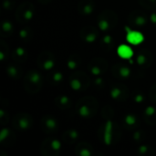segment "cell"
<instances>
[{"label": "cell", "instance_id": "cell-1", "mask_svg": "<svg viewBox=\"0 0 156 156\" xmlns=\"http://www.w3.org/2000/svg\"><path fill=\"white\" fill-rule=\"evenodd\" d=\"M98 138L105 145L111 146L118 144L122 138L121 126L112 120L104 121L98 129Z\"/></svg>", "mask_w": 156, "mask_h": 156}, {"label": "cell", "instance_id": "cell-2", "mask_svg": "<svg viewBox=\"0 0 156 156\" xmlns=\"http://www.w3.org/2000/svg\"><path fill=\"white\" fill-rule=\"evenodd\" d=\"M99 101L93 96H85L81 98L75 106L76 113L84 120L92 119L98 112Z\"/></svg>", "mask_w": 156, "mask_h": 156}, {"label": "cell", "instance_id": "cell-3", "mask_svg": "<svg viewBox=\"0 0 156 156\" xmlns=\"http://www.w3.org/2000/svg\"><path fill=\"white\" fill-rule=\"evenodd\" d=\"M43 84L44 79L42 74L35 69H32L27 71L23 78L24 89L29 94L38 93L41 90Z\"/></svg>", "mask_w": 156, "mask_h": 156}, {"label": "cell", "instance_id": "cell-4", "mask_svg": "<svg viewBox=\"0 0 156 156\" xmlns=\"http://www.w3.org/2000/svg\"><path fill=\"white\" fill-rule=\"evenodd\" d=\"M118 15L111 9L101 11L97 17V27L104 33L111 32L118 24Z\"/></svg>", "mask_w": 156, "mask_h": 156}, {"label": "cell", "instance_id": "cell-5", "mask_svg": "<svg viewBox=\"0 0 156 156\" xmlns=\"http://www.w3.org/2000/svg\"><path fill=\"white\" fill-rule=\"evenodd\" d=\"M69 84L73 90L77 92H82L90 88L91 80L86 72L75 70L69 77Z\"/></svg>", "mask_w": 156, "mask_h": 156}, {"label": "cell", "instance_id": "cell-6", "mask_svg": "<svg viewBox=\"0 0 156 156\" xmlns=\"http://www.w3.org/2000/svg\"><path fill=\"white\" fill-rule=\"evenodd\" d=\"M36 16V8L31 2H23L21 3L15 12L16 19L18 23L26 25L30 22Z\"/></svg>", "mask_w": 156, "mask_h": 156}, {"label": "cell", "instance_id": "cell-7", "mask_svg": "<svg viewBox=\"0 0 156 156\" xmlns=\"http://www.w3.org/2000/svg\"><path fill=\"white\" fill-rule=\"evenodd\" d=\"M62 144L55 137H48L43 140L40 144V154L43 156H58L60 154Z\"/></svg>", "mask_w": 156, "mask_h": 156}, {"label": "cell", "instance_id": "cell-8", "mask_svg": "<svg viewBox=\"0 0 156 156\" xmlns=\"http://www.w3.org/2000/svg\"><path fill=\"white\" fill-rule=\"evenodd\" d=\"M33 117L27 112H18L12 119V127L15 130L24 132L32 128Z\"/></svg>", "mask_w": 156, "mask_h": 156}, {"label": "cell", "instance_id": "cell-9", "mask_svg": "<svg viewBox=\"0 0 156 156\" xmlns=\"http://www.w3.org/2000/svg\"><path fill=\"white\" fill-rule=\"evenodd\" d=\"M37 65L42 70H52L56 65V57L54 53L48 50H44L40 52L37 58Z\"/></svg>", "mask_w": 156, "mask_h": 156}, {"label": "cell", "instance_id": "cell-10", "mask_svg": "<svg viewBox=\"0 0 156 156\" xmlns=\"http://www.w3.org/2000/svg\"><path fill=\"white\" fill-rule=\"evenodd\" d=\"M109 63L108 61L101 57L93 58L88 64V70L90 75L93 77L102 76L108 69Z\"/></svg>", "mask_w": 156, "mask_h": 156}, {"label": "cell", "instance_id": "cell-11", "mask_svg": "<svg viewBox=\"0 0 156 156\" xmlns=\"http://www.w3.org/2000/svg\"><path fill=\"white\" fill-rule=\"evenodd\" d=\"M149 21V16L146 12L143 10H134L131 12L128 16L127 22L130 27L140 28L147 25Z\"/></svg>", "mask_w": 156, "mask_h": 156}, {"label": "cell", "instance_id": "cell-12", "mask_svg": "<svg viewBox=\"0 0 156 156\" xmlns=\"http://www.w3.org/2000/svg\"><path fill=\"white\" fill-rule=\"evenodd\" d=\"M130 90L125 84L112 83L110 88V96L112 99L118 102H122L130 97Z\"/></svg>", "mask_w": 156, "mask_h": 156}, {"label": "cell", "instance_id": "cell-13", "mask_svg": "<svg viewBox=\"0 0 156 156\" xmlns=\"http://www.w3.org/2000/svg\"><path fill=\"white\" fill-rule=\"evenodd\" d=\"M40 127L46 134H55L59 128V123L56 117L51 114H45L40 120Z\"/></svg>", "mask_w": 156, "mask_h": 156}, {"label": "cell", "instance_id": "cell-14", "mask_svg": "<svg viewBox=\"0 0 156 156\" xmlns=\"http://www.w3.org/2000/svg\"><path fill=\"white\" fill-rule=\"evenodd\" d=\"M112 74L118 80H127L132 77V69L124 62H117L111 69Z\"/></svg>", "mask_w": 156, "mask_h": 156}, {"label": "cell", "instance_id": "cell-15", "mask_svg": "<svg viewBox=\"0 0 156 156\" xmlns=\"http://www.w3.org/2000/svg\"><path fill=\"white\" fill-rule=\"evenodd\" d=\"M99 31H101L99 27H96L94 26H86L82 27L80 31V39L85 43L92 44L99 38Z\"/></svg>", "mask_w": 156, "mask_h": 156}, {"label": "cell", "instance_id": "cell-16", "mask_svg": "<svg viewBox=\"0 0 156 156\" xmlns=\"http://www.w3.org/2000/svg\"><path fill=\"white\" fill-rule=\"evenodd\" d=\"M154 62L153 53L146 48L140 49L136 54V63L142 69H148Z\"/></svg>", "mask_w": 156, "mask_h": 156}, {"label": "cell", "instance_id": "cell-17", "mask_svg": "<svg viewBox=\"0 0 156 156\" xmlns=\"http://www.w3.org/2000/svg\"><path fill=\"white\" fill-rule=\"evenodd\" d=\"M16 140V137L14 133V132L9 129L3 127L0 132V144L3 147H11L15 144Z\"/></svg>", "mask_w": 156, "mask_h": 156}, {"label": "cell", "instance_id": "cell-18", "mask_svg": "<svg viewBox=\"0 0 156 156\" xmlns=\"http://www.w3.org/2000/svg\"><path fill=\"white\" fill-rule=\"evenodd\" d=\"M95 7L96 4L94 0H80L78 3L77 10L82 16H89L94 12Z\"/></svg>", "mask_w": 156, "mask_h": 156}, {"label": "cell", "instance_id": "cell-19", "mask_svg": "<svg viewBox=\"0 0 156 156\" xmlns=\"http://www.w3.org/2000/svg\"><path fill=\"white\" fill-rule=\"evenodd\" d=\"M141 120L136 113L130 112L123 117V126L128 131H135L139 128Z\"/></svg>", "mask_w": 156, "mask_h": 156}, {"label": "cell", "instance_id": "cell-20", "mask_svg": "<svg viewBox=\"0 0 156 156\" xmlns=\"http://www.w3.org/2000/svg\"><path fill=\"white\" fill-rule=\"evenodd\" d=\"M74 154L77 156H93L96 154L94 148L88 142H80L76 144Z\"/></svg>", "mask_w": 156, "mask_h": 156}, {"label": "cell", "instance_id": "cell-21", "mask_svg": "<svg viewBox=\"0 0 156 156\" xmlns=\"http://www.w3.org/2000/svg\"><path fill=\"white\" fill-rule=\"evenodd\" d=\"M5 73L12 80H19L23 76V69L18 63L13 61L6 65Z\"/></svg>", "mask_w": 156, "mask_h": 156}, {"label": "cell", "instance_id": "cell-22", "mask_svg": "<svg viewBox=\"0 0 156 156\" xmlns=\"http://www.w3.org/2000/svg\"><path fill=\"white\" fill-rule=\"evenodd\" d=\"M127 33H126V40L133 46H138L142 44L144 40V36L138 30H132L131 28L126 27Z\"/></svg>", "mask_w": 156, "mask_h": 156}, {"label": "cell", "instance_id": "cell-23", "mask_svg": "<svg viewBox=\"0 0 156 156\" xmlns=\"http://www.w3.org/2000/svg\"><path fill=\"white\" fill-rule=\"evenodd\" d=\"M46 80L50 85L58 86L64 81V75L60 70L53 69L52 70L48 71V74L46 75Z\"/></svg>", "mask_w": 156, "mask_h": 156}, {"label": "cell", "instance_id": "cell-24", "mask_svg": "<svg viewBox=\"0 0 156 156\" xmlns=\"http://www.w3.org/2000/svg\"><path fill=\"white\" fill-rule=\"evenodd\" d=\"M13 61L21 64L25 63L28 58V51L23 47H16L11 54Z\"/></svg>", "mask_w": 156, "mask_h": 156}, {"label": "cell", "instance_id": "cell-25", "mask_svg": "<svg viewBox=\"0 0 156 156\" xmlns=\"http://www.w3.org/2000/svg\"><path fill=\"white\" fill-rule=\"evenodd\" d=\"M55 105L59 109V110H62V111H67V110H69L72 105H73V101L72 100L67 96V95H64V94H61V95H58L55 98Z\"/></svg>", "mask_w": 156, "mask_h": 156}, {"label": "cell", "instance_id": "cell-26", "mask_svg": "<svg viewBox=\"0 0 156 156\" xmlns=\"http://www.w3.org/2000/svg\"><path fill=\"white\" fill-rule=\"evenodd\" d=\"M80 140V133L76 129H69L62 134V141L69 145L77 144Z\"/></svg>", "mask_w": 156, "mask_h": 156}, {"label": "cell", "instance_id": "cell-27", "mask_svg": "<svg viewBox=\"0 0 156 156\" xmlns=\"http://www.w3.org/2000/svg\"><path fill=\"white\" fill-rule=\"evenodd\" d=\"M81 63H82V58L78 53H72V54H70L69 56L67 61H66L67 68L69 70H72V71L78 70L79 68L81 66Z\"/></svg>", "mask_w": 156, "mask_h": 156}, {"label": "cell", "instance_id": "cell-28", "mask_svg": "<svg viewBox=\"0 0 156 156\" xmlns=\"http://www.w3.org/2000/svg\"><path fill=\"white\" fill-rule=\"evenodd\" d=\"M144 122L150 125V126H154L156 125V107L153 105L147 106L144 111Z\"/></svg>", "mask_w": 156, "mask_h": 156}, {"label": "cell", "instance_id": "cell-29", "mask_svg": "<svg viewBox=\"0 0 156 156\" xmlns=\"http://www.w3.org/2000/svg\"><path fill=\"white\" fill-rule=\"evenodd\" d=\"M100 46H101V49L104 50L105 52H110L114 48L115 40L112 35L105 33L100 40Z\"/></svg>", "mask_w": 156, "mask_h": 156}, {"label": "cell", "instance_id": "cell-30", "mask_svg": "<svg viewBox=\"0 0 156 156\" xmlns=\"http://www.w3.org/2000/svg\"><path fill=\"white\" fill-rule=\"evenodd\" d=\"M15 32V27L14 24L8 20V19H4L1 22V27H0V36L3 38H6L11 37Z\"/></svg>", "mask_w": 156, "mask_h": 156}, {"label": "cell", "instance_id": "cell-31", "mask_svg": "<svg viewBox=\"0 0 156 156\" xmlns=\"http://www.w3.org/2000/svg\"><path fill=\"white\" fill-rule=\"evenodd\" d=\"M19 39L24 43H29L34 37V31L29 26H24L18 32Z\"/></svg>", "mask_w": 156, "mask_h": 156}, {"label": "cell", "instance_id": "cell-32", "mask_svg": "<svg viewBox=\"0 0 156 156\" xmlns=\"http://www.w3.org/2000/svg\"><path fill=\"white\" fill-rule=\"evenodd\" d=\"M117 54L122 59H131L133 57V50L128 45L122 44L117 48Z\"/></svg>", "mask_w": 156, "mask_h": 156}, {"label": "cell", "instance_id": "cell-33", "mask_svg": "<svg viewBox=\"0 0 156 156\" xmlns=\"http://www.w3.org/2000/svg\"><path fill=\"white\" fill-rule=\"evenodd\" d=\"M132 100L137 105H142L146 101V96L144 90H134L132 92Z\"/></svg>", "mask_w": 156, "mask_h": 156}, {"label": "cell", "instance_id": "cell-34", "mask_svg": "<svg viewBox=\"0 0 156 156\" xmlns=\"http://www.w3.org/2000/svg\"><path fill=\"white\" fill-rule=\"evenodd\" d=\"M137 154L140 156H154L155 154L154 149L148 144H139L137 148Z\"/></svg>", "mask_w": 156, "mask_h": 156}, {"label": "cell", "instance_id": "cell-35", "mask_svg": "<svg viewBox=\"0 0 156 156\" xmlns=\"http://www.w3.org/2000/svg\"><path fill=\"white\" fill-rule=\"evenodd\" d=\"M133 141L137 144H142L145 142L147 136L146 133L143 131V130H135L133 133Z\"/></svg>", "mask_w": 156, "mask_h": 156}, {"label": "cell", "instance_id": "cell-36", "mask_svg": "<svg viewBox=\"0 0 156 156\" xmlns=\"http://www.w3.org/2000/svg\"><path fill=\"white\" fill-rule=\"evenodd\" d=\"M101 117L104 119V121L112 120L113 117H114V110H113V108L109 104L104 105L102 110H101Z\"/></svg>", "mask_w": 156, "mask_h": 156}, {"label": "cell", "instance_id": "cell-37", "mask_svg": "<svg viewBox=\"0 0 156 156\" xmlns=\"http://www.w3.org/2000/svg\"><path fill=\"white\" fill-rule=\"evenodd\" d=\"M9 56V48L7 43L5 40H1L0 41V60L2 62H5V60H7Z\"/></svg>", "mask_w": 156, "mask_h": 156}, {"label": "cell", "instance_id": "cell-38", "mask_svg": "<svg viewBox=\"0 0 156 156\" xmlns=\"http://www.w3.org/2000/svg\"><path fill=\"white\" fill-rule=\"evenodd\" d=\"M91 84L93 85V87L99 90H103L106 86V82H105V80L101 77V76H97V77H94V79L91 80Z\"/></svg>", "mask_w": 156, "mask_h": 156}, {"label": "cell", "instance_id": "cell-39", "mask_svg": "<svg viewBox=\"0 0 156 156\" xmlns=\"http://www.w3.org/2000/svg\"><path fill=\"white\" fill-rule=\"evenodd\" d=\"M1 109H0V123L2 126H5L9 122V114L7 110L4 107V105L1 103Z\"/></svg>", "mask_w": 156, "mask_h": 156}, {"label": "cell", "instance_id": "cell-40", "mask_svg": "<svg viewBox=\"0 0 156 156\" xmlns=\"http://www.w3.org/2000/svg\"><path fill=\"white\" fill-rule=\"evenodd\" d=\"M143 8L147 10H155L156 0H138Z\"/></svg>", "mask_w": 156, "mask_h": 156}, {"label": "cell", "instance_id": "cell-41", "mask_svg": "<svg viewBox=\"0 0 156 156\" xmlns=\"http://www.w3.org/2000/svg\"><path fill=\"white\" fill-rule=\"evenodd\" d=\"M2 5H3V8L5 11H11L15 8V1L14 0H3Z\"/></svg>", "mask_w": 156, "mask_h": 156}, {"label": "cell", "instance_id": "cell-42", "mask_svg": "<svg viewBox=\"0 0 156 156\" xmlns=\"http://www.w3.org/2000/svg\"><path fill=\"white\" fill-rule=\"evenodd\" d=\"M149 98L154 104H156V83L151 87L149 90Z\"/></svg>", "mask_w": 156, "mask_h": 156}, {"label": "cell", "instance_id": "cell-43", "mask_svg": "<svg viewBox=\"0 0 156 156\" xmlns=\"http://www.w3.org/2000/svg\"><path fill=\"white\" fill-rule=\"evenodd\" d=\"M149 21L151 22V24L156 27V9L155 10H152V12L150 13L149 16Z\"/></svg>", "mask_w": 156, "mask_h": 156}, {"label": "cell", "instance_id": "cell-44", "mask_svg": "<svg viewBox=\"0 0 156 156\" xmlns=\"http://www.w3.org/2000/svg\"><path fill=\"white\" fill-rule=\"evenodd\" d=\"M40 4H43V5H48L49 3H51L53 0H37Z\"/></svg>", "mask_w": 156, "mask_h": 156}]
</instances>
